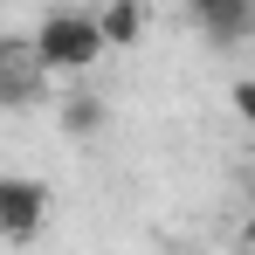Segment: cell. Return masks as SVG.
I'll return each mask as SVG.
<instances>
[{
	"label": "cell",
	"instance_id": "6da1fadb",
	"mask_svg": "<svg viewBox=\"0 0 255 255\" xmlns=\"http://www.w3.org/2000/svg\"><path fill=\"white\" fill-rule=\"evenodd\" d=\"M28 42H35V55H42L48 76H83L90 62L111 48V42H104V28H97V14H83V7H48L42 28H35Z\"/></svg>",
	"mask_w": 255,
	"mask_h": 255
},
{
	"label": "cell",
	"instance_id": "7a4b0ae2",
	"mask_svg": "<svg viewBox=\"0 0 255 255\" xmlns=\"http://www.w3.org/2000/svg\"><path fill=\"white\" fill-rule=\"evenodd\" d=\"M48 207H55V193H48L42 179H28V172H7L0 179V235L7 242H35Z\"/></svg>",
	"mask_w": 255,
	"mask_h": 255
},
{
	"label": "cell",
	"instance_id": "3957f363",
	"mask_svg": "<svg viewBox=\"0 0 255 255\" xmlns=\"http://www.w3.org/2000/svg\"><path fill=\"white\" fill-rule=\"evenodd\" d=\"M42 83H48V69H42V55H35V42H0V104L7 111H28L35 97H42Z\"/></svg>",
	"mask_w": 255,
	"mask_h": 255
},
{
	"label": "cell",
	"instance_id": "277c9868",
	"mask_svg": "<svg viewBox=\"0 0 255 255\" xmlns=\"http://www.w3.org/2000/svg\"><path fill=\"white\" fill-rule=\"evenodd\" d=\"M186 14H193V28H200L214 48L255 42V0H186Z\"/></svg>",
	"mask_w": 255,
	"mask_h": 255
},
{
	"label": "cell",
	"instance_id": "5b68a950",
	"mask_svg": "<svg viewBox=\"0 0 255 255\" xmlns=\"http://www.w3.org/2000/svg\"><path fill=\"white\" fill-rule=\"evenodd\" d=\"M55 125L69 131V138H97V131L111 125V104H104V97H90V90H76V97H62V104H55Z\"/></svg>",
	"mask_w": 255,
	"mask_h": 255
},
{
	"label": "cell",
	"instance_id": "8992f818",
	"mask_svg": "<svg viewBox=\"0 0 255 255\" xmlns=\"http://www.w3.org/2000/svg\"><path fill=\"white\" fill-rule=\"evenodd\" d=\"M97 28H104L111 48H131L145 35V7H138V0H104V7H97Z\"/></svg>",
	"mask_w": 255,
	"mask_h": 255
},
{
	"label": "cell",
	"instance_id": "52a82bcc",
	"mask_svg": "<svg viewBox=\"0 0 255 255\" xmlns=\"http://www.w3.org/2000/svg\"><path fill=\"white\" fill-rule=\"evenodd\" d=\"M228 104H235V118H242V125H255V76H242V83L228 90Z\"/></svg>",
	"mask_w": 255,
	"mask_h": 255
},
{
	"label": "cell",
	"instance_id": "ba28073f",
	"mask_svg": "<svg viewBox=\"0 0 255 255\" xmlns=\"http://www.w3.org/2000/svg\"><path fill=\"white\" fill-rule=\"evenodd\" d=\"M249 249H255V221H249Z\"/></svg>",
	"mask_w": 255,
	"mask_h": 255
}]
</instances>
